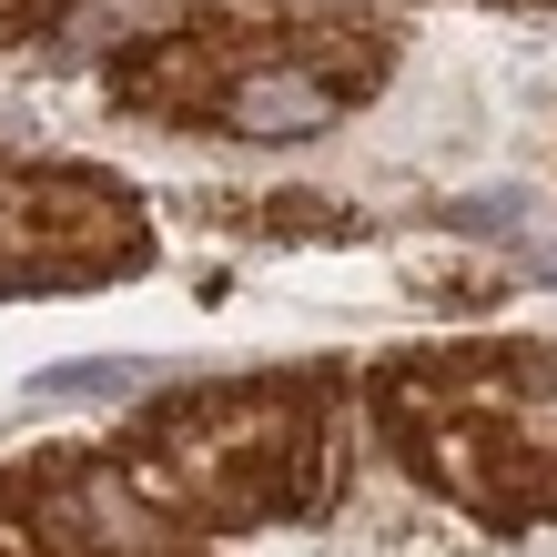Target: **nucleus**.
<instances>
[{
  "label": "nucleus",
  "instance_id": "obj_1",
  "mask_svg": "<svg viewBox=\"0 0 557 557\" xmlns=\"http://www.w3.org/2000/svg\"><path fill=\"white\" fill-rule=\"evenodd\" d=\"M335 112H345V82H335V72H294V61L244 72L234 91H223V133H253V143H305V133H324Z\"/></svg>",
  "mask_w": 557,
  "mask_h": 557
},
{
  "label": "nucleus",
  "instance_id": "obj_2",
  "mask_svg": "<svg viewBox=\"0 0 557 557\" xmlns=\"http://www.w3.org/2000/svg\"><path fill=\"white\" fill-rule=\"evenodd\" d=\"M133 385H143V366H133V355H91V366L41 375L30 396H41V406H91V396H133Z\"/></svg>",
  "mask_w": 557,
  "mask_h": 557
}]
</instances>
